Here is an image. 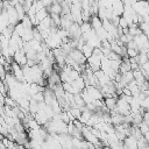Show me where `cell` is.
<instances>
[{
	"instance_id": "obj_13",
	"label": "cell",
	"mask_w": 149,
	"mask_h": 149,
	"mask_svg": "<svg viewBox=\"0 0 149 149\" xmlns=\"http://www.w3.org/2000/svg\"><path fill=\"white\" fill-rule=\"evenodd\" d=\"M2 143L6 147V149H13V147L15 146V142L12 141V140H9V139H7V137H3L2 139Z\"/></svg>"
},
{
	"instance_id": "obj_1",
	"label": "cell",
	"mask_w": 149,
	"mask_h": 149,
	"mask_svg": "<svg viewBox=\"0 0 149 149\" xmlns=\"http://www.w3.org/2000/svg\"><path fill=\"white\" fill-rule=\"evenodd\" d=\"M104 56H98V55H92L88 59H87V66L93 71L97 72L100 70V65H101V58Z\"/></svg>"
},
{
	"instance_id": "obj_4",
	"label": "cell",
	"mask_w": 149,
	"mask_h": 149,
	"mask_svg": "<svg viewBox=\"0 0 149 149\" xmlns=\"http://www.w3.org/2000/svg\"><path fill=\"white\" fill-rule=\"evenodd\" d=\"M86 91H87V93L90 94V97L92 98L93 101L94 100H104L102 93H101L100 88H98L97 86H87Z\"/></svg>"
},
{
	"instance_id": "obj_15",
	"label": "cell",
	"mask_w": 149,
	"mask_h": 149,
	"mask_svg": "<svg viewBox=\"0 0 149 149\" xmlns=\"http://www.w3.org/2000/svg\"><path fill=\"white\" fill-rule=\"evenodd\" d=\"M5 106H8V107H10V108H14V107L17 106V104H16L12 98H9V97L7 95V97H5Z\"/></svg>"
},
{
	"instance_id": "obj_3",
	"label": "cell",
	"mask_w": 149,
	"mask_h": 149,
	"mask_svg": "<svg viewBox=\"0 0 149 149\" xmlns=\"http://www.w3.org/2000/svg\"><path fill=\"white\" fill-rule=\"evenodd\" d=\"M13 62H15L16 64H19L20 66L27 65L28 59H27V56H26V52L23 51V49H20V50H17V51L14 54V56H13Z\"/></svg>"
},
{
	"instance_id": "obj_17",
	"label": "cell",
	"mask_w": 149,
	"mask_h": 149,
	"mask_svg": "<svg viewBox=\"0 0 149 149\" xmlns=\"http://www.w3.org/2000/svg\"><path fill=\"white\" fill-rule=\"evenodd\" d=\"M33 37H34V40L35 41H38V42H43V38H42V36H41V33L38 31V29L37 28H34V30H33Z\"/></svg>"
},
{
	"instance_id": "obj_6",
	"label": "cell",
	"mask_w": 149,
	"mask_h": 149,
	"mask_svg": "<svg viewBox=\"0 0 149 149\" xmlns=\"http://www.w3.org/2000/svg\"><path fill=\"white\" fill-rule=\"evenodd\" d=\"M49 14H57V15H61L62 14V6H61V2L59 1H52L51 6L49 8H47Z\"/></svg>"
},
{
	"instance_id": "obj_10",
	"label": "cell",
	"mask_w": 149,
	"mask_h": 149,
	"mask_svg": "<svg viewBox=\"0 0 149 149\" xmlns=\"http://www.w3.org/2000/svg\"><path fill=\"white\" fill-rule=\"evenodd\" d=\"M81 52L84 54L85 58H86V59H88V58H90V57L93 55V48H91L90 45L85 44V45L83 47V49H81Z\"/></svg>"
},
{
	"instance_id": "obj_11",
	"label": "cell",
	"mask_w": 149,
	"mask_h": 149,
	"mask_svg": "<svg viewBox=\"0 0 149 149\" xmlns=\"http://www.w3.org/2000/svg\"><path fill=\"white\" fill-rule=\"evenodd\" d=\"M21 23L23 24V27L26 28V29H33V27H34V24H33V22H31V20L26 15L24 17H23V20L21 21Z\"/></svg>"
},
{
	"instance_id": "obj_8",
	"label": "cell",
	"mask_w": 149,
	"mask_h": 149,
	"mask_svg": "<svg viewBox=\"0 0 149 149\" xmlns=\"http://www.w3.org/2000/svg\"><path fill=\"white\" fill-rule=\"evenodd\" d=\"M116 98H106L104 99V104H105V107L111 112L113 111L115 107H116Z\"/></svg>"
},
{
	"instance_id": "obj_2",
	"label": "cell",
	"mask_w": 149,
	"mask_h": 149,
	"mask_svg": "<svg viewBox=\"0 0 149 149\" xmlns=\"http://www.w3.org/2000/svg\"><path fill=\"white\" fill-rule=\"evenodd\" d=\"M68 56L71 57L78 65H84V64L87 62V59L85 58V56H84V54L81 52V50H78V49H73Z\"/></svg>"
},
{
	"instance_id": "obj_7",
	"label": "cell",
	"mask_w": 149,
	"mask_h": 149,
	"mask_svg": "<svg viewBox=\"0 0 149 149\" xmlns=\"http://www.w3.org/2000/svg\"><path fill=\"white\" fill-rule=\"evenodd\" d=\"M134 42L136 43V45H137L139 50H142V49L144 48V45L149 42V40L147 38V36H146L144 34H142V35H140V36L134 37Z\"/></svg>"
},
{
	"instance_id": "obj_14",
	"label": "cell",
	"mask_w": 149,
	"mask_h": 149,
	"mask_svg": "<svg viewBox=\"0 0 149 149\" xmlns=\"http://www.w3.org/2000/svg\"><path fill=\"white\" fill-rule=\"evenodd\" d=\"M33 100H35L36 102H43L44 101V92H38L36 94H34L31 97Z\"/></svg>"
},
{
	"instance_id": "obj_12",
	"label": "cell",
	"mask_w": 149,
	"mask_h": 149,
	"mask_svg": "<svg viewBox=\"0 0 149 149\" xmlns=\"http://www.w3.org/2000/svg\"><path fill=\"white\" fill-rule=\"evenodd\" d=\"M69 112L72 114V116H73L76 120H80V116H81V109H79V108H70Z\"/></svg>"
},
{
	"instance_id": "obj_9",
	"label": "cell",
	"mask_w": 149,
	"mask_h": 149,
	"mask_svg": "<svg viewBox=\"0 0 149 149\" xmlns=\"http://www.w3.org/2000/svg\"><path fill=\"white\" fill-rule=\"evenodd\" d=\"M90 23H91V26H92V29H94L95 31H97L98 29L102 28V21H101L97 15H94V16H92V17H91Z\"/></svg>"
},
{
	"instance_id": "obj_16",
	"label": "cell",
	"mask_w": 149,
	"mask_h": 149,
	"mask_svg": "<svg viewBox=\"0 0 149 149\" xmlns=\"http://www.w3.org/2000/svg\"><path fill=\"white\" fill-rule=\"evenodd\" d=\"M137 127H139L140 132L142 133V135H144V134H147V133L149 132V125H148V123H146L144 121H143V122H141Z\"/></svg>"
},
{
	"instance_id": "obj_18",
	"label": "cell",
	"mask_w": 149,
	"mask_h": 149,
	"mask_svg": "<svg viewBox=\"0 0 149 149\" xmlns=\"http://www.w3.org/2000/svg\"><path fill=\"white\" fill-rule=\"evenodd\" d=\"M1 59H2V54L0 52V62H1Z\"/></svg>"
},
{
	"instance_id": "obj_5",
	"label": "cell",
	"mask_w": 149,
	"mask_h": 149,
	"mask_svg": "<svg viewBox=\"0 0 149 149\" xmlns=\"http://www.w3.org/2000/svg\"><path fill=\"white\" fill-rule=\"evenodd\" d=\"M112 9H113V15L121 17L125 12V5L122 1H112Z\"/></svg>"
}]
</instances>
